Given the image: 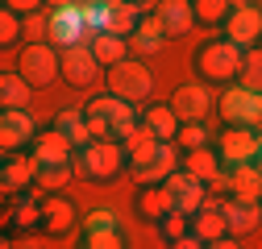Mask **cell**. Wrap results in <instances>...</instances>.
<instances>
[{
    "mask_svg": "<svg viewBox=\"0 0 262 249\" xmlns=\"http://www.w3.org/2000/svg\"><path fill=\"white\" fill-rule=\"evenodd\" d=\"M179 145L175 141H146L142 150L129 154V179L138 187H158L179 170Z\"/></svg>",
    "mask_w": 262,
    "mask_h": 249,
    "instance_id": "obj_1",
    "label": "cell"
},
{
    "mask_svg": "<svg viewBox=\"0 0 262 249\" xmlns=\"http://www.w3.org/2000/svg\"><path fill=\"white\" fill-rule=\"evenodd\" d=\"M71 166L88 183H113L121 170H129V154H125L121 141H92V145L75 150Z\"/></svg>",
    "mask_w": 262,
    "mask_h": 249,
    "instance_id": "obj_2",
    "label": "cell"
},
{
    "mask_svg": "<svg viewBox=\"0 0 262 249\" xmlns=\"http://www.w3.org/2000/svg\"><path fill=\"white\" fill-rule=\"evenodd\" d=\"M242 58H246L242 46H233L229 38H212V42L200 46V54H195V71H200L204 83H221V87H229V83H237Z\"/></svg>",
    "mask_w": 262,
    "mask_h": 249,
    "instance_id": "obj_3",
    "label": "cell"
},
{
    "mask_svg": "<svg viewBox=\"0 0 262 249\" xmlns=\"http://www.w3.org/2000/svg\"><path fill=\"white\" fill-rule=\"evenodd\" d=\"M17 75L34 91L38 87H50L54 79H62V50L50 46V42H25L21 62H17Z\"/></svg>",
    "mask_w": 262,
    "mask_h": 249,
    "instance_id": "obj_4",
    "label": "cell"
},
{
    "mask_svg": "<svg viewBox=\"0 0 262 249\" xmlns=\"http://www.w3.org/2000/svg\"><path fill=\"white\" fill-rule=\"evenodd\" d=\"M221 120L225 124H246V129H254V124H262V91H250L242 83H229L221 91Z\"/></svg>",
    "mask_w": 262,
    "mask_h": 249,
    "instance_id": "obj_5",
    "label": "cell"
},
{
    "mask_svg": "<svg viewBox=\"0 0 262 249\" xmlns=\"http://www.w3.org/2000/svg\"><path fill=\"white\" fill-rule=\"evenodd\" d=\"M104 79H108V96L129 100V104L146 100L150 87H154V79H150V71H146V62H138V58H125V62H117V67H108Z\"/></svg>",
    "mask_w": 262,
    "mask_h": 249,
    "instance_id": "obj_6",
    "label": "cell"
},
{
    "mask_svg": "<svg viewBox=\"0 0 262 249\" xmlns=\"http://www.w3.org/2000/svg\"><path fill=\"white\" fill-rule=\"evenodd\" d=\"M88 34V21H83V5H71V0H58L54 13H50V46L58 50H75L83 46Z\"/></svg>",
    "mask_w": 262,
    "mask_h": 249,
    "instance_id": "obj_7",
    "label": "cell"
},
{
    "mask_svg": "<svg viewBox=\"0 0 262 249\" xmlns=\"http://www.w3.org/2000/svg\"><path fill=\"white\" fill-rule=\"evenodd\" d=\"M216 154H221V166H225V170L250 166V162L258 158V129L225 124V129H221V141H216Z\"/></svg>",
    "mask_w": 262,
    "mask_h": 249,
    "instance_id": "obj_8",
    "label": "cell"
},
{
    "mask_svg": "<svg viewBox=\"0 0 262 249\" xmlns=\"http://www.w3.org/2000/svg\"><path fill=\"white\" fill-rule=\"evenodd\" d=\"M38 170H42V162L34 158V150H21V154H9L5 158V170H0V187H5V195L9 200H17V195H25V191H38Z\"/></svg>",
    "mask_w": 262,
    "mask_h": 249,
    "instance_id": "obj_9",
    "label": "cell"
},
{
    "mask_svg": "<svg viewBox=\"0 0 262 249\" xmlns=\"http://www.w3.org/2000/svg\"><path fill=\"white\" fill-rule=\"evenodd\" d=\"M225 38L242 50L262 46V5H233V13L225 21Z\"/></svg>",
    "mask_w": 262,
    "mask_h": 249,
    "instance_id": "obj_10",
    "label": "cell"
},
{
    "mask_svg": "<svg viewBox=\"0 0 262 249\" xmlns=\"http://www.w3.org/2000/svg\"><path fill=\"white\" fill-rule=\"evenodd\" d=\"M34 116H29V108H5V116H0V150L5 154H21L25 145L38 141V129H34Z\"/></svg>",
    "mask_w": 262,
    "mask_h": 249,
    "instance_id": "obj_11",
    "label": "cell"
},
{
    "mask_svg": "<svg viewBox=\"0 0 262 249\" xmlns=\"http://www.w3.org/2000/svg\"><path fill=\"white\" fill-rule=\"evenodd\" d=\"M171 108L179 112L183 124H204V116L212 112V91L204 83H183L171 96Z\"/></svg>",
    "mask_w": 262,
    "mask_h": 249,
    "instance_id": "obj_12",
    "label": "cell"
},
{
    "mask_svg": "<svg viewBox=\"0 0 262 249\" xmlns=\"http://www.w3.org/2000/svg\"><path fill=\"white\" fill-rule=\"evenodd\" d=\"M79 225V212L67 195H42V229L46 237H67L71 229Z\"/></svg>",
    "mask_w": 262,
    "mask_h": 249,
    "instance_id": "obj_13",
    "label": "cell"
},
{
    "mask_svg": "<svg viewBox=\"0 0 262 249\" xmlns=\"http://www.w3.org/2000/svg\"><path fill=\"white\" fill-rule=\"evenodd\" d=\"M162 187H167V191L175 195V208H179V212H187V216H195V212L208 204V187H204L200 179H191L187 170H175Z\"/></svg>",
    "mask_w": 262,
    "mask_h": 249,
    "instance_id": "obj_14",
    "label": "cell"
},
{
    "mask_svg": "<svg viewBox=\"0 0 262 249\" xmlns=\"http://www.w3.org/2000/svg\"><path fill=\"white\" fill-rule=\"evenodd\" d=\"M96 75H100V62L88 46H75V50H62V83L71 87H92Z\"/></svg>",
    "mask_w": 262,
    "mask_h": 249,
    "instance_id": "obj_15",
    "label": "cell"
},
{
    "mask_svg": "<svg viewBox=\"0 0 262 249\" xmlns=\"http://www.w3.org/2000/svg\"><path fill=\"white\" fill-rule=\"evenodd\" d=\"M134 212L142 216L146 225H154V229H158V225L175 212V195H171L162 183H158V187H142V191L134 195Z\"/></svg>",
    "mask_w": 262,
    "mask_h": 249,
    "instance_id": "obj_16",
    "label": "cell"
},
{
    "mask_svg": "<svg viewBox=\"0 0 262 249\" xmlns=\"http://www.w3.org/2000/svg\"><path fill=\"white\" fill-rule=\"evenodd\" d=\"M154 17L162 25L167 38H183L195 29V13H191V0H158L154 5Z\"/></svg>",
    "mask_w": 262,
    "mask_h": 249,
    "instance_id": "obj_17",
    "label": "cell"
},
{
    "mask_svg": "<svg viewBox=\"0 0 262 249\" xmlns=\"http://www.w3.org/2000/svg\"><path fill=\"white\" fill-rule=\"evenodd\" d=\"M34 150V158L42 162V166H58V162H71L75 158V145L62 137L58 129H46V133H38V141L29 145Z\"/></svg>",
    "mask_w": 262,
    "mask_h": 249,
    "instance_id": "obj_18",
    "label": "cell"
},
{
    "mask_svg": "<svg viewBox=\"0 0 262 249\" xmlns=\"http://www.w3.org/2000/svg\"><path fill=\"white\" fill-rule=\"evenodd\" d=\"M125 42H129V54H134V58H150V54H158V50H162L167 34H162L158 17L150 13V17H142V25H138V29H134V34H129Z\"/></svg>",
    "mask_w": 262,
    "mask_h": 249,
    "instance_id": "obj_19",
    "label": "cell"
},
{
    "mask_svg": "<svg viewBox=\"0 0 262 249\" xmlns=\"http://www.w3.org/2000/svg\"><path fill=\"white\" fill-rule=\"evenodd\" d=\"M113 108H117V96H96V100L83 104L92 141H113Z\"/></svg>",
    "mask_w": 262,
    "mask_h": 249,
    "instance_id": "obj_20",
    "label": "cell"
},
{
    "mask_svg": "<svg viewBox=\"0 0 262 249\" xmlns=\"http://www.w3.org/2000/svg\"><path fill=\"white\" fill-rule=\"evenodd\" d=\"M221 212H225V225H229V237H246V233H254V229L262 225V212H258L254 204H237L233 195H229V200L221 204Z\"/></svg>",
    "mask_w": 262,
    "mask_h": 249,
    "instance_id": "obj_21",
    "label": "cell"
},
{
    "mask_svg": "<svg viewBox=\"0 0 262 249\" xmlns=\"http://www.w3.org/2000/svg\"><path fill=\"white\" fill-rule=\"evenodd\" d=\"M142 124H146L158 141H175L179 129H183V120H179V112H175L171 104H150L146 116H142Z\"/></svg>",
    "mask_w": 262,
    "mask_h": 249,
    "instance_id": "obj_22",
    "label": "cell"
},
{
    "mask_svg": "<svg viewBox=\"0 0 262 249\" xmlns=\"http://www.w3.org/2000/svg\"><path fill=\"white\" fill-rule=\"evenodd\" d=\"M229 179H233V200L237 204H262V166L250 162V166H237V170H229Z\"/></svg>",
    "mask_w": 262,
    "mask_h": 249,
    "instance_id": "obj_23",
    "label": "cell"
},
{
    "mask_svg": "<svg viewBox=\"0 0 262 249\" xmlns=\"http://www.w3.org/2000/svg\"><path fill=\"white\" fill-rule=\"evenodd\" d=\"M191 233L200 237L204 245H212V241L229 237V225H225V212H221V204H204L200 212H195V216H191Z\"/></svg>",
    "mask_w": 262,
    "mask_h": 249,
    "instance_id": "obj_24",
    "label": "cell"
},
{
    "mask_svg": "<svg viewBox=\"0 0 262 249\" xmlns=\"http://www.w3.org/2000/svg\"><path fill=\"white\" fill-rule=\"evenodd\" d=\"M5 225L17 229V233H29V229H42V200L34 195H17L13 208L5 212Z\"/></svg>",
    "mask_w": 262,
    "mask_h": 249,
    "instance_id": "obj_25",
    "label": "cell"
},
{
    "mask_svg": "<svg viewBox=\"0 0 262 249\" xmlns=\"http://www.w3.org/2000/svg\"><path fill=\"white\" fill-rule=\"evenodd\" d=\"M183 170L208 187V183H212V179H216L225 166H221V154H216L212 145H204V150H191V154H183Z\"/></svg>",
    "mask_w": 262,
    "mask_h": 249,
    "instance_id": "obj_26",
    "label": "cell"
},
{
    "mask_svg": "<svg viewBox=\"0 0 262 249\" xmlns=\"http://www.w3.org/2000/svg\"><path fill=\"white\" fill-rule=\"evenodd\" d=\"M54 129L67 137L75 150H83V145H92V129H88V116H83V108H62L58 116H54Z\"/></svg>",
    "mask_w": 262,
    "mask_h": 249,
    "instance_id": "obj_27",
    "label": "cell"
},
{
    "mask_svg": "<svg viewBox=\"0 0 262 249\" xmlns=\"http://www.w3.org/2000/svg\"><path fill=\"white\" fill-rule=\"evenodd\" d=\"M88 50L96 54V62H100L104 71L117 67V62H125V58H134V54H129V42L117 38V34H96V38L88 42Z\"/></svg>",
    "mask_w": 262,
    "mask_h": 249,
    "instance_id": "obj_28",
    "label": "cell"
},
{
    "mask_svg": "<svg viewBox=\"0 0 262 249\" xmlns=\"http://www.w3.org/2000/svg\"><path fill=\"white\" fill-rule=\"evenodd\" d=\"M29 96H34V87H29L17 71L0 75V104L5 108H29Z\"/></svg>",
    "mask_w": 262,
    "mask_h": 249,
    "instance_id": "obj_29",
    "label": "cell"
},
{
    "mask_svg": "<svg viewBox=\"0 0 262 249\" xmlns=\"http://www.w3.org/2000/svg\"><path fill=\"white\" fill-rule=\"evenodd\" d=\"M191 13H195V25H225L229 13H233V0H191Z\"/></svg>",
    "mask_w": 262,
    "mask_h": 249,
    "instance_id": "obj_30",
    "label": "cell"
},
{
    "mask_svg": "<svg viewBox=\"0 0 262 249\" xmlns=\"http://www.w3.org/2000/svg\"><path fill=\"white\" fill-rule=\"evenodd\" d=\"M138 25H142V9H138V5H129V0H117V5H113V17H108V34L129 38Z\"/></svg>",
    "mask_w": 262,
    "mask_h": 249,
    "instance_id": "obj_31",
    "label": "cell"
},
{
    "mask_svg": "<svg viewBox=\"0 0 262 249\" xmlns=\"http://www.w3.org/2000/svg\"><path fill=\"white\" fill-rule=\"evenodd\" d=\"M71 175H75V166H71V162H58V166H42V170H38V191H46V195H58L62 187L71 183Z\"/></svg>",
    "mask_w": 262,
    "mask_h": 249,
    "instance_id": "obj_32",
    "label": "cell"
},
{
    "mask_svg": "<svg viewBox=\"0 0 262 249\" xmlns=\"http://www.w3.org/2000/svg\"><path fill=\"white\" fill-rule=\"evenodd\" d=\"M237 83H242V87H250V91H262V50H258V46H254V50H246L242 71H237Z\"/></svg>",
    "mask_w": 262,
    "mask_h": 249,
    "instance_id": "obj_33",
    "label": "cell"
},
{
    "mask_svg": "<svg viewBox=\"0 0 262 249\" xmlns=\"http://www.w3.org/2000/svg\"><path fill=\"white\" fill-rule=\"evenodd\" d=\"M187 233H191V216H187V212H179V208H175L167 220L158 225V237L167 241V245H171V241H179V237H187Z\"/></svg>",
    "mask_w": 262,
    "mask_h": 249,
    "instance_id": "obj_34",
    "label": "cell"
},
{
    "mask_svg": "<svg viewBox=\"0 0 262 249\" xmlns=\"http://www.w3.org/2000/svg\"><path fill=\"white\" fill-rule=\"evenodd\" d=\"M83 233H121L117 229V212L113 208H92L83 216Z\"/></svg>",
    "mask_w": 262,
    "mask_h": 249,
    "instance_id": "obj_35",
    "label": "cell"
},
{
    "mask_svg": "<svg viewBox=\"0 0 262 249\" xmlns=\"http://www.w3.org/2000/svg\"><path fill=\"white\" fill-rule=\"evenodd\" d=\"M175 145H179L183 154L204 150V145H208V129H204V124H183V129H179V137H175Z\"/></svg>",
    "mask_w": 262,
    "mask_h": 249,
    "instance_id": "obj_36",
    "label": "cell"
},
{
    "mask_svg": "<svg viewBox=\"0 0 262 249\" xmlns=\"http://www.w3.org/2000/svg\"><path fill=\"white\" fill-rule=\"evenodd\" d=\"M25 34V17H17V13H0V46H17V38Z\"/></svg>",
    "mask_w": 262,
    "mask_h": 249,
    "instance_id": "obj_37",
    "label": "cell"
},
{
    "mask_svg": "<svg viewBox=\"0 0 262 249\" xmlns=\"http://www.w3.org/2000/svg\"><path fill=\"white\" fill-rule=\"evenodd\" d=\"M79 249H129V245H125L121 233H83Z\"/></svg>",
    "mask_w": 262,
    "mask_h": 249,
    "instance_id": "obj_38",
    "label": "cell"
},
{
    "mask_svg": "<svg viewBox=\"0 0 262 249\" xmlns=\"http://www.w3.org/2000/svg\"><path fill=\"white\" fill-rule=\"evenodd\" d=\"M25 38L29 42H42V38H50V17H25Z\"/></svg>",
    "mask_w": 262,
    "mask_h": 249,
    "instance_id": "obj_39",
    "label": "cell"
},
{
    "mask_svg": "<svg viewBox=\"0 0 262 249\" xmlns=\"http://www.w3.org/2000/svg\"><path fill=\"white\" fill-rule=\"evenodd\" d=\"M5 9L17 13V17H34V13L42 9V0H5Z\"/></svg>",
    "mask_w": 262,
    "mask_h": 249,
    "instance_id": "obj_40",
    "label": "cell"
},
{
    "mask_svg": "<svg viewBox=\"0 0 262 249\" xmlns=\"http://www.w3.org/2000/svg\"><path fill=\"white\" fill-rule=\"evenodd\" d=\"M171 249H208L200 237H195V233H187V237H179V241H171Z\"/></svg>",
    "mask_w": 262,
    "mask_h": 249,
    "instance_id": "obj_41",
    "label": "cell"
},
{
    "mask_svg": "<svg viewBox=\"0 0 262 249\" xmlns=\"http://www.w3.org/2000/svg\"><path fill=\"white\" fill-rule=\"evenodd\" d=\"M208 249H242V245H237V237H221V241H212Z\"/></svg>",
    "mask_w": 262,
    "mask_h": 249,
    "instance_id": "obj_42",
    "label": "cell"
},
{
    "mask_svg": "<svg viewBox=\"0 0 262 249\" xmlns=\"http://www.w3.org/2000/svg\"><path fill=\"white\" fill-rule=\"evenodd\" d=\"M258 166H262V129H258V158H254Z\"/></svg>",
    "mask_w": 262,
    "mask_h": 249,
    "instance_id": "obj_43",
    "label": "cell"
},
{
    "mask_svg": "<svg viewBox=\"0 0 262 249\" xmlns=\"http://www.w3.org/2000/svg\"><path fill=\"white\" fill-rule=\"evenodd\" d=\"M129 5H138V9H146V5H150V0H129Z\"/></svg>",
    "mask_w": 262,
    "mask_h": 249,
    "instance_id": "obj_44",
    "label": "cell"
},
{
    "mask_svg": "<svg viewBox=\"0 0 262 249\" xmlns=\"http://www.w3.org/2000/svg\"><path fill=\"white\" fill-rule=\"evenodd\" d=\"M104 5H117V0H104Z\"/></svg>",
    "mask_w": 262,
    "mask_h": 249,
    "instance_id": "obj_45",
    "label": "cell"
},
{
    "mask_svg": "<svg viewBox=\"0 0 262 249\" xmlns=\"http://www.w3.org/2000/svg\"><path fill=\"white\" fill-rule=\"evenodd\" d=\"M258 212H262V204H258Z\"/></svg>",
    "mask_w": 262,
    "mask_h": 249,
    "instance_id": "obj_46",
    "label": "cell"
},
{
    "mask_svg": "<svg viewBox=\"0 0 262 249\" xmlns=\"http://www.w3.org/2000/svg\"><path fill=\"white\" fill-rule=\"evenodd\" d=\"M258 50H262V46H258Z\"/></svg>",
    "mask_w": 262,
    "mask_h": 249,
    "instance_id": "obj_47",
    "label": "cell"
}]
</instances>
